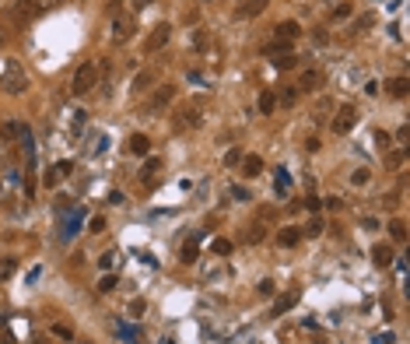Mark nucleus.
Wrapping results in <instances>:
<instances>
[{
  "label": "nucleus",
  "instance_id": "nucleus-1",
  "mask_svg": "<svg viewBox=\"0 0 410 344\" xmlns=\"http://www.w3.org/2000/svg\"><path fill=\"white\" fill-rule=\"evenodd\" d=\"M25 84H28V77H25L21 64H18V60H7V70H4V77H0V88H4L7 95H21Z\"/></svg>",
  "mask_w": 410,
  "mask_h": 344
},
{
  "label": "nucleus",
  "instance_id": "nucleus-2",
  "mask_svg": "<svg viewBox=\"0 0 410 344\" xmlns=\"http://www.w3.org/2000/svg\"><path fill=\"white\" fill-rule=\"evenodd\" d=\"M95 84H98V67H95V64H81V67L74 70L70 91H74V95H88Z\"/></svg>",
  "mask_w": 410,
  "mask_h": 344
},
{
  "label": "nucleus",
  "instance_id": "nucleus-3",
  "mask_svg": "<svg viewBox=\"0 0 410 344\" xmlns=\"http://www.w3.org/2000/svg\"><path fill=\"white\" fill-rule=\"evenodd\" d=\"M323 84H326V70L323 67H305L302 74H298V84H295V88L305 91V95H316Z\"/></svg>",
  "mask_w": 410,
  "mask_h": 344
},
{
  "label": "nucleus",
  "instance_id": "nucleus-4",
  "mask_svg": "<svg viewBox=\"0 0 410 344\" xmlns=\"http://www.w3.org/2000/svg\"><path fill=\"white\" fill-rule=\"evenodd\" d=\"M168 39H172V25H168V21L154 25V28H151V35L144 39V53H147V57H151V53H158V50H161Z\"/></svg>",
  "mask_w": 410,
  "mask_h": 344
},
{
  "label": "nucleus",
  "instance_id": "nucleus-5",
  "mask_svg": "<svg viewBox=\"0 0 410 344\" xmlns=\"http://www.w3.org/2000/svg\"><path fill=\"white\" fill-rule=\"evenodd\" d=\"M354 123H358V109H354V106H340V109H337V116H333V123H330V130H333V134H350V130H354Z\"/></svg>",
  "mask_w": 410,
  "mask_h": 344
},
{
  "label": "nucleus",
  "instance_id": "nucleus-6",
  "mask_svg": "<svg viewBox=\"0 0 410 344\" xmlns=\"http://www.w3.org/2000/svg\"><path fill=\"white\" fill-rule=\"evenodd\" d=\"M130 35H134V14L123 11V14L112 18V39H116V42H127Z\"/></svg>",
  "mask_w": 410,
  "mask_h": 344
},
{
  "label": "nucleus",
  "instance_id": "nucleus-7",
  "mask_svg": "<svg viewBox=\"0 0 410 344\" xmlns=\"http://www.w3.org/2000/svg\"><path fill=\"white\" fill-rule=\"evenodd\" d=\"M172 99H175V88H172V84H161V88L154 91V99L147 102V113H158V109H165Z\"/></svg>",
  "mask_w": 410,
  "mask_h": 344
},
{
  "label": "nucleus",
  "instance_id": "nucleus-8",
  "mask_svg": "<svg viewBox=\"0 0 410 344\" xmlns=\"http://www.w3.org/2000/svg\"><path fill=\"white\" fill-rule=\"evenodd\" d=\"M242 176L246 179H256V176H263V158L260 155H242Z\"/></svg>",
  "mask_w": 410,
  "mask_h": 344
},
{
  "label": "nucleus",
  "instance_id": "nucleus-9",
  "mask_svg": "<svg viewBox=\"0 0 410 344\" xmlns=\"http://www.w3.org/2000/svg\"><path fill=\"white\" fill-rule=\"evenodd\" d=\"M295 302H298V291H284V295H280V299L270 306V316H273V320H277V316H284V313H287Z\"/></svg>",
  "mask_w": 410,
  "mask_h": 344
},
{
  "label": "nucleus",
  "instance_id": "nucleus-10",
  "mask_svg": "<svg viewBox=\"0 0 410 344\" xmlns=\"http://www.w3.org/2000/svg\"><path fill=\"white\" fill-rule=\"evenodd\" d=\"M127 151H130V155H147V151H151L147 134H130V137H127Z\"/></svg>",
  "mask_w": 410,
  "mask_h": 344
},
{
  "label": "nucleus",
  "instance_id": "nucleus-11",
  "mask_svg": "<svg viewBox=\"0 0 410 344\" xmlns=\"http://www.w3.org/2000/svg\"><path fill=\"white\" fill-rule=\"evenodd\" d=\"M154 81H158V70H151V67L140 70V74H134V91H137V95H140V91H147Z\"/></svg>",
  "mask_w": 410,
  "mask_h": 344
},
{
  "label": "nucleus",
  "instance_id": "nucleus-12",
  "mask_svg": "<svg viewBox=\"0 0 410 344\" xmlns=\"http://www.w3.org/2000/svg\"><path fill=\"white\" fill-rule=\"evenodd\" d=\"M302 239V228L298 225H284L280 232H277V246H295Z\"/></svg>",
  "mask_w": 410,
  "mask_h": 344
},
{
  "label": "nucleus",
  "instance_id": "nucleus-13",
  "mask_svg": "<svg viewBox=\"0 0 410 344\" xmlns=\"http://www.w3.org/2000/svg\"><path fill=\"white\" fill-rule=\"evenodd\" d=\"M291 46H295L291 39H273V42L267 46V50H263V53H267L270 60H277V57H287V53H291Z\"/></svg>",
  "mask_w": 410,
  "mask_h": 344
},
{
  "label": "nucleus",
  "instance_id": "nucleus-14",
  "mask_svg": "<svg viewBox=\"0 0 410 344\" xmlns=\"http://www.w3.org/2000/svg\"><path fill=\"white\" fill-rule=\"evenodd\" d=\"M273 32H277V39H291V42H295V39L302 35V25H298V21H280Z\"/></svg>",
  "mask_w": 410,
  "mask_h": 344
},
{
  "label": "nucleus",
  "instance_id": "nucleus-15",
  "mask_svg": "<svg viewBox=\"0 0 410 344\" xmlns=\"http://www.w3.org/2000/svg\"><path fill=\"white\" fill-rule=\"evenodd\" d=\"M267 4H270V0H246V4L239 7V18H256V14L267 11Z\"/></svg>",
  "mask_w": 410,
  "mask_h": 344
},
{
  "label": "nucleus",
  "instance_id": "nucleus-16",
  "mask_svg": "<svg viewBox=\"0 0 410 344\" xmlns=\"http://www.w3.org/2000/svg\"><path fill=\"white\" fill-rule=\"evenodd\" d=\"M242 239H246L249 246H260V242L267 239V225H263V221H256V225H249V232H246Z\"/></svg>",
  "mask_w": 410,
  "mask_h": 344
},
{
  "label": "nucleus",
  "instance_id": "nucleus-17",
  "mask_svg": "<svg viewBox=\"0 0 410 344\" xmlns=\"http://www.w3.org/2000/svg\"><path fill=\"white\" fill-rule=\"evenodd\" d=\"M407 88H410L407 77H393V81H386V91H389L393 99H407Z\"/></svg>",
  "mask_w": 410,
  "mask_h": 344
},
{
  "label": "nucleus",
  "instance_id": "nucleus-18",
  "mask_svg": "<svg viewBox=\"0 0 410 344\" xmlns=\"http://www.w3.org/2000/svg\"><path fill=\"white\" fill-rule=\"evenodd\" d=\"M372 260H375L379 267H389V264L396 260V253H393L389 246H375V250H372Z\"/></svg>",
  "mask_w": 410,
  "mask_h": 344
},
{
  "label": "nucleus",
  "instance_id": "nucleus-19",
  "mask_svg": "<svg viewBox=\"0 0 410 344\" xmlns=\"http://www.w3.org/2000/svg\"><path fill=\"white\" fill-rule=\"evenodd\" d=\"M158 169H161V158H147V162H144V169H140V179H144V183L151 186V183H154V172H158Z\"/></svg>",
  "mask_w": 410,
  "mask_h": 344
},
{
  "label": "nucleus",
  "instance_id": "nucleus-20",
  "mask_svg": "<svg viewBox=\"0 0 410 344\" xmlns=\"http://www.w3.org/2000/svg\"><path fill=\"white\" fill-rule=\"evenodd\" d=\"M273 109H277V95H273L270 88H267V91H260V113H263V116H270Z\"/></svg>",
  "mask_w": 410,
  "mask_h": 344
},
{
  "label": "nucleus",
  "instance_id": "nucleus-21",
  "mask_svg": "<svg viewBox=\"0 0 410 344\" xmlns=\"http://www.w3.org/2000/svg\"><path fill=\"white\" fill-rule=\"evenodd\" d=\"M116 334L123 337V344H140V334H137V327H127V323H116Z\"/></svg>",
  "mask_w": 410,
  "mask_h": 344
},
{
  "label": "nucleus",
  "instance_id": "nucleus-22",
  "mask_svg": "<svg viewBox=\"0 0 410 344\" xmlns=\"http://www.w3.org/2000/svg\"><path fill=\"white\" fill-rule=\"evenodd\" d=\"M179 116H183V127H200V123H204V120H200V109H193V106H186Z\"/></svg>",
  "mask_w": 410,
  "mask_h": 344
},
{
  "label": "nucleus",
  "instance_id": "nucleus-23",
  "mask_svg": "<svg viewBox=\"0 0 410 344\" xmlns=\"http://www.w3.org/2000/svg\"><path fill=\"white\" fill-rule=\"evenodd\" d=\"M389 235H393L396 242H407V221L393 218V221H389Z\"/></svg>",
  "mask_w": 410,
  "mask_h": 344
},
{
  "label": "nucleus",
  "instance_id": "nucleus-24",
  "mask_svg": "<svg viewBox=\"0 0 410 344\" xmlns=\"http://www.w3.org/2000/svg\"><path fill=\"white\" fill-rule=\"evenodd\" d=\"M14 271H18V260L14 257H0V281H7Z\"/></svg>",
  "mask_w": 410,
  "mask_h": 344
},
{
  "label": "nucleus",
  "instance_id": "nucleus-25",
  "mask_svg": "<svg viewBox=\"0 0 410 344\" xmlns=\"http://www.w3.org/2000/svg\"><path fill=\"white\" fill-rule=\"evenodd\" d=\"M375 25V14L368 11V14H361V18H354V25H350V32H365V28H372Z\"/></svg>",
  "mask_w": 410,
  "mask_h": 344
},
{
  "label": "nucleus",
  "instance_id": "nucleus-26",
  "mask_svg": "<svg viewBox=\"0 0 410 344\" xmlns=\"http://www.w3.org/2000/svg\"><path fill=\"white\" fill-rule=\"evenodd\" d=\"M210 253H214V257H228V253H231V242H228V239H214V242H210Z\"/></svg>",
  "mask_w": 410,
  "mask_h": 344
},
{
  "label": "nucleus",
  "instance_id": "nucleus-27",
  "mask_svg": "<svg viewBox=\"0 0 410 344\" xmlns=\"http://www.w3.org/2000/svg\"><path fill=\"white\" fill-rule=\"evenodd\" d=\"M49 334H53V337H60V341H74V334H70L67 323H53V327H49Z\"/></svg>",
  "mask_w": 410,
  "mask_h": 344
},
{
  "label": "nucleus",
  "instance_id": "nucleus-28",
  "mask_svg": "<svg viewBox=\"0 0 410 344\" xmlns=\"http://www.w3.org/2000/svg\"><path fill=\"white\" fill-rule=\"evenodd\" d=\"M277 102H280V106H295V102H298V88H295V84H291V88H284Z\"/></svg>",
  "mask_w": 410,
  "mask_h": 344
},
{
  "label": "nucleus",
  "instance_id": "nucleus-29",
  "mask_svg": "<svg viewBox=\"0 0 410 344\" xmlns=\"http://www.w3.org/2000/svg\"><path fill=\"white\" fill-rule=\"evenodd\" d=\"M323 228H326V225H323V218H312V221L305 225V235H309V239H316V235H323Z\"/></svg>",
  "mask_w": 410,
  "mask_h": 344
},
{
  "label": "nucleus",
  "instance_id": "nucleus-30",
  "mask_svg": "<svg viewBox=\"0 0 410 344\" xmlns=\"http://www.w3.org/2000/svg\"><path fill=\"white\" fill-rule=\"evenodd\" d=\"M295 64H298V57H295V53H287V57H277V60H273V67H277V70H291Z\"/></svg>",
  "mask_w": 410,
  "mask_h": 344
},
{
  "label": "nucleus",
  "instance_id": "nucleus-31",
  "mask_svg": "<svg viewBox=\"0 0 410 344\" xmlns=\"http://www.w3.org/2000/svg\"><path fill=\"white\" fill-rule=\"evenodd\" d=\"M239 162H242V148H228V151H224V165L231 169V165H239Z\"/></svg>",
  "mask_w": 410,
  "mask_h": 344
},
{
  "label": "nucleus",
  "instance_id": "nucleus-32",
  "mask_svg": "<svg viewBox=\"0 0 410 344\" xmlns=\"http://www.w3.org/2000/svg\"><path fill=\"white\" fill-rule=\"evenodd\" d=\"M368 179H372V172H368V169H354V172H350V183H354V186H365Z\"/></svg>",
  "mask_w": 410,
  "mask_h": 344
},
{
  "label": "nucleus",
  "instance_id": "nucleus-33",
  "mask_svg": "<svg viewBox=\"0 0 410 344\" xmlns=\"http://www.w3.org/2000/svg\"><path fill=\"white\" fill-rule=\"evenodd\" d=\"M179 257H183V264H193L197 260V242H183V253Z\"/></svg>",
  "mask_w": 410,
  "mask_h": 344
},
{
  "label": "nucleus",
  "instance_id": "nucleus-34",
  "mask_svg": "<svg viewBox=\"0 0 410 344\" xmlns=\"http://www.w3.org/2000/svg\"><path fill=\"white\" fill-rule=\"evenodd\" d=\"M116 284H120V281H116V274H102V277H98V291H112Z\"/></svg>",
  "mask_w": 410,
  "mask_h": 344
},
{
  "label": "nucleus",
  "instance_id": "nucleus-35",
  "mask_svg": "<svg viewBox=\"0 0 410 344\" xmlns=\"http://www.w3.org/2000/svg\"><path fill=\"white\" fill-rule=\"evenodd\" d=\"M350 11H354V7H350V4H337V7H333V14H330V18H333V21H343V18H350Z\"/></svg>",
  "mask_w": 410,
  "mask_h": 344
},
{
  "label": "nucleus",
  "instance_id": "nucleus-36",
  "mask_svg": "<svg viewBox=\"0 0 410 344\" xmlns=\"http://www.w3.org/2000/svg\"><path fill=\"white\" fill-rule=\"evenodd\" d=\"M144 309H147V302H144V299H134V302H130V309H127V313H130V316H134V320H140V316H144Z\"/></svg>",
  "mask_w": 410,
  "mask_h": 344
},
{
  "label": "nucleus",
  "instance_id": "nucleus-37",
  "mask_svg": "<svg viewBox=\"0 0 410 344\" xmlns=\"http://www.w3.org/2000/svg\"><path fill=\"white\" fill-rule=\"evenodd\" d=\"M291 179H287V169H277V193H287Z\"/></svg>",
  "mask_w": 410,
  "mask_h": 344
},
{
  "label": "nucleus",
  "instance_id": "nucleus-38",
  "mask_svg": "<svg viewBox=\"0 0 410 344\" xmlns=\"http://www.w3.org/2000/svg\"><path fill=\"white\" fill-rule=\"evenodd\" d=\"M231 197H235V201H242V204H249V201H253V193H249L246 186H239V183L231 186Z\"/></svg>",
  "mask_w": 410,
  "mask_h": 344
},
{
  "label": "nucleus",
  "instance_id": "nucleus-39",
  "mask_svg": "<svg viewBox=\"0 0 410 344\" xmlns=\"http://www.w3.org/2000/svg\"><path fill=\"white\" fill-rule=\"evenodd\" d=\"M105 228H109V221H105L102 214H95V218H91V225H88V232H95V235H98V232H105Z\"/></svg>",
  "mask_w": 410,
  "mask_h": 344
},
{
  "label": "nucleus",
  "instance_id": "nucleus-40",
  "mask_svg": "<svg viewBox=\"0 0 410 344\" xmlns=\"http://www.w3.org/2000/svg\"><path fill=\"white\" fill-rule=\"evenodd\" d=\"M21 130H25V127H21V123H4V137H7V140L21 137Z\"/></svg>",
  "mask_w": 410,
  "mask_h": 344
},
{
  "label": "nucleus",
  "instance_id": "nucleus-41",
  "mask_svg": "<svg viewBox=\"0 0 410 344\" xmlns=\"http://www.w3.org/2000/svg\"><path fill=\"white\" fill-rule=\"evenodd\" d=\"M116 14H123V0H109L105 4V18H116Z\"/></svg>",
  "mask_w": 410,
  "mask_h": 344
},
{
  "label": "nucleus",
  "instance_id": "nucleus-42",
  "mask_svg": "<svg viewBox=\"0 0 410 344\" xmlns=\"http://www.w3.org/2000/svg\"><path fill=\"white\" fill-rule=\"evenodd\" d=\"M60 179H64V176H60V169H56V165H53V169H49V172H46V186H56V183H60Z\"/></svg>",
  "mask_w": 410,
  "mask_h": 344
},
{
  "label": "nucleus",
  "instance_id": "nucleus-43",
  "mask_svg": "<svg viewBox=\"0 0 410 344\" xmlns=\"http://www.w3.org/2000/svg\"><path fill=\"white\" fill-rule=\"evenodd\" d=\"M112 264H116V253H102V257H98V267H102V271L112 267Z\"/></svg>",
  "mask_w": 410,
  "mask_h": 344
},
{
  "label": "nucleus",
  "instance_id": "nucleus-44",
  "mask_svg": "<svg viewBox=\"0 0 410 344\" xmlns=\"http://www.w3.org/2000/svg\"><path fill=\"white\" fill-rule=\"evenodd\" d=\"M273 291H277V284H273L270 277H267V281H260V295H273Z\"/></svg>",
  "mask_w": 410,
  "mask_h": 344
},
{
  "label": "nucleus",
  "instance_id": "nucleus-45",
  "mask_svg": "<svg viewBox=\"0 0 410 344\" xmlns=\"http://www.w3.org/2000/svg\"><path fill=\"white\" fill-rule=\"evenodd\" d=\"M53 4H64V0H32L35 11H46V7H53Z\"/></svg>",
  "mask_w": 410,
  "mask_h": 344
},
{
  "label": "nucleus",
  "instance_id": "nucleus-46",
  "mask_svg": "<svg viewBox=\"0 0 410 344\" xmlns=\"http://www.w3.org/2000/svg\"><path fill=\"white\" fill-rule=\"evenodd\" d=\"M323 204H326V211H340V197H326V201H323Z\"/></svg>",
  "mask_w": 410,
  "mask_h": 344
},
{
  "label": "nucleus",
  "instance_id": "nucleus-47",
  "mask_svg": "<svg viewBox=\"0 0 410 344\" xmlns=\"http://www.w3.org/2000/svg\"><path fill=\"white\" fill-rule=\"evenodd\" d=\"M193 46H197V50H204V46H207V35H204V32H193Z\"/></svg>",
  "mask_w": 410,
  "mask_h": 344
},
{
  "label": "nucleus",
  "instance_id": "nucleus-48",
  "mask_svg": "<svg viewBox=\"0 0 410 344\" xmlns=\"http://www.w3.org/2000/svg\"><path fill=\"white\" fill-rule=\"evenodd\" d=\"M403 158H407V151H393V155H389V165H400Z\"/></svg>",
  "mask_w": 410,
  "mask_h": 344
},
{
  "label": "nucleus",
  "instance_id": "nucleus-49",
  "mask_svg": "<svg viewBox=\"0 0 410 344\" xmlns=\"http://www.w3.org/2000/svg\"><path fill=\"white\" fill-rule=\"evenodd\" d=\"M109 204H127V197H123L120 190H112V193H109Z\"/></svg>",
  "mask_w": 410,
  "mask_h": 344
},
{
  "label": "nucleus",
  "instance_id": "nucleus-50",
  "mask_svg": "<svg viewBox=\"0 0 410 344\" xmlns=\"http://www.w3.org/2000/svg\"><path fill=\"white\" fill-rule=\"evenodd\" d=\"M365 95H379V81H368L365 84Z\"/></svg>",
  "mask_w": 410,
  "mask_h": 344
},
{
  "label": "nucleus",
  "instance_id": "nucleus-51",
  "mask_svg": "<svg viewBox=\"0 0 410 344\" xmlns=\"http://www.w3.org/2000/svg\"><path fill=\"white\" fill-rule=\"evenodd\" d=\"M130 4H134V11H144V7H151L154 0H130Z\"/></svg>",
  "mask_w": 410,
  "mask_h": 344
},
{
  "label": "nucleus",
  "instance_id": "nucleus-52",
  "mask_svg": "<svg viewBox=\"0 0 410 344\" xmlns=\"http://www.w3.org/2000/svg\"><path fill=\"white\" fill-rule=\"evenodd\" d=\"M407 137H410V130H407V127H400V130H396V140H400V144H407Z\"/></svg>",
  "mask_w": 410,
  "mask_h": 344
},
{
  "label": "nucleus",
  "instance_id": "nucleus-53",
  "mask_svg": "<svg viewBox=\"0 0 410 344\" xmlns=\"http://www.w3.org/2000/svg\"><path fill=\"white\" fill-rule=\"evenodd\" d=\"M393 341H396L393 334H379V337H375V344H393Z\"/></svg>",
  "mask_w": 410,
  "mask_h": 344
},
{
  "label": "nucleus",
  "instance_id": "nucleus-54",
  "mask_svg": "<svg viewBox=\"0 0 410 344\" xmlns=\"http://www.w3.org/2000/svg\"><path fill=\"white\" fill-rule=\"evenodd\" d=\"M0 344H14V341H11V334H7V330L0 334Z\"/></svg>",
  "mask_w": 410,
  "mask_h": 344
},
{
  "label": "nucleus",
  "instance_id": "nucleus-55",
  "mask_svg": "<svg viewBox=\"0 0 410 344\" xmlns=\"http://www.w3.org/2000/svg\"><path fill=\"white\" fill-rule=\"evenodd\" d=\"M0 42H4V28H0Z\"/></svg>",
  "mask_w": 410,
  "mask_h": 344
}]
</instances>
